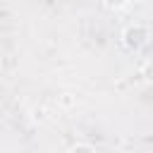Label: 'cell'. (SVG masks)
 I'll list each match as a JSON object with an SVG mask.
<instances>
[{
    "label": "cell",
    "instance_id": "obj_1",
    "mask_svg": "<svg viewBox=\"0 0 153 153\" xmlns=\"http://www.w3.org/2000/svg\"><path fill=\"white\" fill-rule=\"evenodd\" d=\"M105 5H108V7H112V10H117V7L127 5V0H105Z\"/></svg>",
    "mask_w": 153,
    "mask_h": 153
}]
</instances>
